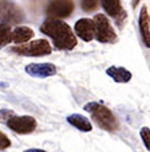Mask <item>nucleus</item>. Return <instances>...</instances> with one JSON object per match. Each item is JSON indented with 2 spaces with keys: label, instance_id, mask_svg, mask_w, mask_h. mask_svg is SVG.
<instances>
[{
  "label": "nucleus",
  "instance_id": "1",
  "mask_svg": "<svg viewBox=\"0 0 150 152\" xmlns=\"http://www.w3.org/2000/svg\"><path fill=\"white\" fill-rule=\"evenodd\" d=\"M40 31L50 37L59 50H72L77 46V37L71 27L57 18H48L40 26Z\"/></svg>",
  "mask_w": 150,
  "mask_h": 152
},
{
  "label": "nucleus",
  "instance_id": "2",
  "mask_svg": "<svg viewBox=\"0 0 150 152\" xmlns=\"http://www.w3.org/2000/svg\"><path fill=\"white\" fill-rule=\"evenodd\" d=\"M85 110L88 112L93 117V120L96 123V125L101 129H105L109 132H114L119 128V123L117 117L113 115L107 106L102 105L99 102H88L85 105Z\"/></svg>",
  "mask_w": 150,
  "mask_h": 152
},
{
  "label": "nucleus",
  "instance_id": "11",
  "mask_svg": "<svg viewBox=\"0 0 150 152\" xmlns=\"http://www.w3.org/2000/svg\"><path fill=\"white\" fill-rule=\"evenodd\" d=\"M139 30L143 43L147 47H150V26H149V10L146 6L142 7L139 14Z\"/></svg>",
  "mask_w": 150,
  "mask_h": 152
},
{
  "label": "nucleus",
  "instance_id": "20",
  "mask_svg": "<svg viewBox=\"0 0 150 152\" xmlns=\"http://www.w3.org/2000/svg\"><path fill=\"white\" fill-rule=\"evenodd\" d=\"M24 152H46L44 149H39V148H30V149H26Z\"/></svg>",
  "mask_w": 150,
  "mask_h": 152
},
{
  "label": "nucleus",
  "instance_id": "8",
  "mask_svg": "<svg viewBox=\"0 0 150 152\" xmlns=\"http://www.w3.org/2000/svg\"><path fill=\"white\" fill-rule=\"evenodd\" d=\"M102 7L106 11V14L109 16L114 18L119 27L123 26V23L126 22V12L122 10L121 7V1L119 0H102Z\"/></svg>",
  "mask_w": 150,
  "mask_h": 152
},
{
  "label": "nucleus",
  "instance_id": "21",
  "mask_svg": "<svg viewBox=\"0 0 150 152\" xmlns=\"http://www.w3.org/2000/svg\"><path fill=\"white\" fill-rule=\"evenodd\" d=\"M138 3H139V0H133V3H131V6H133L134 8H136L137 4H138Z\"/></svg>",
  "mask_w": 150,
  "mask_h": 152
},
{
  "label": "nucleus",
  "instance_id": "6",
  "mask_svg": "<svg viewBox=\"0 0 150 152\" xmlns=\"http://www.w3.org/2000/svg\"><path fill=\"white\" fill-rule=\"evenodd\" d=\"M24 20V12L11 1H0V24H17Z\"/></svg>",
  "mask_w": 150,
  "mask_h": 152
},
{
  "label": "nucleus",
  "instance_id": "10",
  "mask_svg": "<svg viewBox=\"0 0 150 152\" xmlns=\"http://www.w3.org/2000/svg\"><path fill=\"white\" fill-rule=\"evenodd\" d=\"M74 31L80 39H83L85 42H90L94 39V27H93V20L83 18L79 19L74 26Z\"/></svg>",
  "mask_w": 150,
  "mask_h": 152
},
{
  "label": "nucleus",
  "instance_id": "13",
  "mask_svg": "<svg viewBox=\"0 0 150 152\" xmlns=\"http://www.w3.org/2000/svg\"><path fill=\"white\" fill-rule=\"evenodd\" d=\"M67 121L72 126H75L77 129L82 131V132H90L91 129H93V125H91L90 121H88L83 115H79V113H74V115H70L67 117Z\"/></svg>",
  "mask_w": 150,
  "mask_h": 152
},
{
  "label": "nucleus",
  "instance_id": "7",
  "mask_svg": "<svg viewBox=\"0 0 150 152\" xmlns=\"http://www.w3.org/2000/svg\"><path fill=\"white\" fill-rule=\"evenodd\" d=\"M75 4L72 0H51L47 7V14L51 18L63 19L68 18L74 12Z\"/></svg>",
  "mask_w": 150,
  "mask_h": 152
},
{
  "label": "nucleus",
  "instance_id": "4",
  "mask_svg": "<svg viewBox=\"0 0 150 152\" xmlns=\"http://www.w3.org/2000/svg\"><path fill=\"white\" fill-rule=\"evenodd\" d=\"M12 51L24 57H43V55L51 54V45L46 39L32 40L30 43H20L19 46L12 47Z\"/></svg>",
  "mask_w": 150,
  "mask_h": 152
},
{
  "label": "nucleus",
  "instance_id": "15",
  "mask_svg": "<svg viewBox=\"0 0 150 152\" xmlns=\"http://www.w3.org/2000/svg\"><path fill=\"white\" fill-rule=\"evenodd\" d=\"M11 42V26L0 24V49H3Z\"/></svg>",
  "mask_w": 150,
  "mask_h": 152
},
{
  "label": "nucleus",
  "instance_id": "19",
  "mask_svg": "<svg viewBox=\"0 0 150 152\" xmlns=\"http://www.w3.org/2000/svg\"><path fill=\"white\" fill-rule=\"evenodd\" d=\"M30 3L32 4V6H36V7H42L43 6V3H46V1H47V0H28Z\"/></svg>",
  "mask_w": 150,
  "mask_h": 152
},
{
  "label": "nucleus",
  "instance_id": "9",
  "mask_svg": "<svg viewBox=\"0 0 150 152\" xmlns=\"http://www.w3.org/2000/svg\"><path fill=\"white\" fill-rule=\"evenodd\" d=\"M26 73L31 77L36 78H46L57 74V66L52 63H30L26 66Z\"/></svg>",
  "mask_w": 150,
  "mask_h": 152
},
{
  "label": "nucleus",
  "instance_id": "14",
  "mask_svg": "<svg viewBox=\"0 0 150 152\" xmlns=\"http://www.w3.org/2000/svg\"><path fill=\"white\" fill-rule=\"evenodd\" d=\"M34 37V31H32L30 27H16L14 31H11V40L17 45L24 42H28L31 38Z\"/></svg>",
  "mask_w": 150,
  "mask_h": 152
},
{
  "label": "nucleus",
  "instance_id": "18",
  "mask_svg": "<svg viewBox=\"0 0 150 152\" xmlns=\"http://www.w3.org/2000/svg\"><path fill=\"white\" fill-rule=\"evenodd\" d=\"M9 145H11V140L7 137L6 133H3L1 131H0V151L7 149Z\"/></svg>",
  "mask_w": 150,
  "mask_h": 152
},
{
  "label": "nucleus",
  "instance_id": "3",
  "mask_svg": "<svg viewBox=\"0 0 150 152\" xmlns=\"http://www.w3.org/2000/svg\"><path fill=\"white\" fill-rule=\"evenodd\" d=\"M93 27H94V37L101 43H114L117 40V34L114 32L109 19L103 14H98L94 16Z\"/></svg>",
  "mask_w": 150,
  "mask_h": 152
},
{
  "label": "nucleus",
  "instance_id": "17",
  "mask_svg": "<svg viewBox=\"0 0 150 152\" xmlns=\"http://www.w3.org/2000/svg\"><path fill=\"white\" fill-rule=\"evenodd\" d=\"M141 137H142V141H143L145 147L147 149H150V129L149 126H143L141 129Z\"/></svg>",
  "mask_w": 150,
  "mask_h": 152
},
{
  "label": "nucleus",
  "instance_id": "5",
  "mask_svg": "<svg viewBox=\"0 0 150 152\" xmlns=\"http://www.w3.org/2000/svg\"><path fill=\"white\" fill-rule=\"evenodd\" d=\"M4 123L7 124L11 131L20 135H28L32 133L36 128V120L32 116H15V113L12 116H9Z\"/></svg>",
  "mask_w": 150,
  "mask_h": 152
},
{
  "label": "nucleus",
  "instance_id": "12",
  "mask_svg": "<svg viewBox=\"0 0 150 152\" xmlns=\"http://www.w3.org/2000/svg\"><path fill=\"white\" fill-rule=\"evenodd\" d=\"M106 74L113 78L115 82H119V83H126L131 80V73L129 70H126L125 67L110 66L106 70Z\"/></svg>",
  "mask_w": 150,
  "mask_h": 152
},
{
  "label": "nucleus",
  "instance_id": "16",
  "mask_svg": "<svg viewBox=\"0 0 150 152\" xmlns=\"http://www.w3.org/2000/svg\"><path fill=\"white\" fill-rule=\"evenodd\" d=\"M80 6H82L83 11L91 12L93 10L96 8V6H98V0H80Z\"/></svg>",
  "mask_w": 150,
  "mask_h": 152
}]
</instances>
